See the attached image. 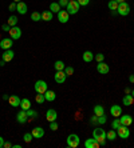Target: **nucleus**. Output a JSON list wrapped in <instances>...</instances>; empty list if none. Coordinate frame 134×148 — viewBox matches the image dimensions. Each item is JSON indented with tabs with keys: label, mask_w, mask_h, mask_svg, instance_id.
I'll return each instance as SVG.
<instances>
[{
	"label": "nucleus",
	"mask_w": 134,
	"mask_h": 148,
	"mask_svg": "<svg viewBox=\"0 0 134 148\" xmlns=\"http://www.w3.org/2000/svg\"><path fill=\"white\" fill-rule=\"evenodd\" d=\"M31 134H32V136H34V139H42L44 136V130L42 127H35L31 131Z\"/></svg>",
	"instance_id": "nucleus-17"
},
{
	"label": "nucleus",
	"mask_w": 134,
	"mask_h": 148,
	"mask_svg": "<svg viewBox=\"0 0 134 148\" xmlns=\"http://www.w3.org/2000/svg\"><path fill=\"white\" fill-rule=\"evenodd\" d=\"M47 90H48V86L44 80H38L35 83V92L36 93H46Z\"/></svg>",
	"instance_id": "nucleus-6"
},
{
	"label": "nucleus",
	"mask_w": 134,
	"mask_h": 148,
	"mask_svg": "<svg viewBox=\"0 0 134 148\" xmlns=\"http://www.w3.org/2000/svg\"><path fill=\"white\" fill-rule=\"evenodd\" d=\"M27 4L24 3V1H19V3H16V11L19 12L20 15H26L27 14Z\"/></svg>",
	"instance_id": "nucleus-19"
},
{
	"label": "nucleus",
	"mask_w": 134,
	"mask_h": 148,
	"mask_svg": "<svg viewBox=\"0 0 134 148\" xmlns=\"http://www.w3.org/2000/svg\"><path fill=\"white\" fill-rule=\"evenodd\" d=\"M56 15H58V21H60L62 24L67 23V21H69V19H70V14L67 12V11H62V10H60Z\"/></svg>",
	"instance_id": "nucleus-10"
},
{
	"label": "nucleus",
	"mask_w": 134,
	"mask_h": 148,
	"mask_svg": "<svg viewBox=\"0 0 134 148\" xmlns=\"http://www.w3.org/2000/svg\"><path fill=\"white\" fill-rule=\"evenodd\" d=\"M12 45H14V39L11 38H4L0 40V48L6 51V49H11L12 48Z\"/></svg>",
	"instance_id": "nucleus-7"
},
{
	"label": "nucleus",
	"mask_w": 134,
	"mask_h": 148,
	"mask_svg": "<svg viewBox=\"0 0 134 148\" xmlns=\"http://www.w3.org/2000/svg\"><path fill=\"white\" fill-rule=\"evenodd\" d=\"M56 117H58V114H56V111L54 110V108H50V110L46 112V119H47L50 123H51V121H55Z\"/></svg>",
	"instance_id": "nucleus-16"
},
{
	"label": "nucleus",
	"mask_w": 134,
	"mask_h": 148,
	"mask_svg": "<svg viewBox=\"0 0 134 148\" xmlns=\"http://www.w3.org/2000/svg\"><path fill=\"white\" fill-rule=\"evenodd\" d=\"M15 3H19V1H22V0H14Z\"/></svg>",
	"instance_id": "nucleus-53"
},
{
	"label": "nucleus",
	"mask_w": 134,
	"mask_h": 148,
	"mask_svg": "<svg viewBox=\"0 0 134 148\" xmlns=\"http://www.w3.org/2000/svg\"><path fill=\"white\" fill-rule=\"evenodd\" d=\"M32 139H34V136H32L31 132H27V134H24V136H23L24 143H31Z\"/></svg>",
	"instance_id": "nucleus-34"
},
{
	"label": "nucleus",
	"mask_w": 134,
	"mask_h": 148,
	"mask_svg": "<svg viewBox=\"0 0 134 148\" xmlns=\"http://www.w3.org/2000/svg\"><path fill=\"white\" fill-rule=\"evenodd\" d=\"M119 121L122 125H126V127H130L133 124V117L130 115H121L119 116Z\"/></svg>",
	"instance_id": "nucleus-12"
},
{
	"label": "nucleus",
	"mask_w": 134,
	"mask_h": 148,
	"mask_svg": "<svg viewBox=\"0 0 134 148\" xmlns=\"http://www.w3.org/2000/svg\"><path fill=\"white\" fill-rule=\"evenodd\" d=\"M4 148H12V144H11L10 141H6L4 143Z\"/></svg>",
	"instance_id": "nucleus-46"
},
{
	"label": "nucleus",
	"mask_w": 134,
	"mask_h": 148,
	"mask_svg": "<svg viewBox=\"0 0 134 148\" xmlns=\"http://www.w3.org/2000/svg\"><path fill=\"white\" fill-rule=\"evenodd\" d=\"M3 99L4 100H8V99H10V96H8V95H3Z\"/></svg>",
	"instance_id": "nucleus-50"
},
{
	"label": "nucleus",
	"mask_w": 134,
	"mask_h": 148,
	"mask_svg": "<svg viewBox=\"0 0 134 148\" xmlns=\"http://www.w3.org/2000/svg\"><path fill=\"white\" fill-rule=\"evenodd\" d=\"M115 131H117L118 138H121V139H129V136H130V130H129L126 125H122V124H121V127L117 128Z\"/></svg>",
	"instance_id": "nucleus-5"
},
{
	"label": "nucleus",
	"mask_w": 134,
	"mask_h": 148,
	"mask_svg": "<svg viewBox=\"0 0 134 148\" xmlns=\"http://www.w3.org/2000/svg\"><path fill=\"white\" fill-rule=\"evenodd\" d=\"M94 59L97 60V63H101L105 60V55L103 53H97V55H94Z\"/></svg>",
	"instance_id": "nucleus-37"
},
{
	"label": "nucleus",
	"mask_w": 134,
	"mask_h": 148,
	"mask_svg": "<svg viewBox=\"0 0 134 148\" xmlns=\"http://www.w3.org/2000/svg\"><path fill=\"white\" fill-rule=\"evenodd\" d=\"M66 77H67V75L65 73V71H56L55 76H54L55 82L59 83V84H63V83L66 82Z\"/></svg>",
	"instance_id": "nucleus-13"
},
{
	"label": "nucleus",
	"mask_w": 134,
	"mask_h": 148,
	"mask_svg": "<svg viewBox=\"0 0 134 148\" xmlns=\"http://www.w3.org/2000/svg\"><path fill=\"white\" fill-rule=\"evenodd\" d=\"M105 123H106V116H105V115L98 117V124H105Z\"/></svg>",
	"instance_id": "nucleus-42"
},
{
	"label": "nucleus",
	"mask_w": 134,
	"mask_h": 148,
	"mask_svg": "<svg viewBox=\"0 0 134 148\" xmlns=\"http://www.w3.org/2000/svg\"><path fill=\"white\" fill-rule=\"evenodd\" d=\"M31 20L32 21H40L42 20V14H39V12H32L31 14Z\"/></svg>",
	"instance_id": "nucleus-33"
},
{
	"label": "nucleus",
	"mask_w": 134,
	"mask_h": 148,
	"mask_svg": "<svg viewBox=\"0 0 134 148\" xmlns=\"http://www.w3.org/2000/svg\"><path fill=\"white\" fill-rule=\"evenodd\" d=\"M60 8H62V7H60V5H59V3H56V1H55V3L50 4V11H51L52 14H58L59 11H60Z\"/></svg>",
	"instance_id": "nucleus-29"
},
{
	"label": "nucleus",
	"mask_w": 134,
	"mask_h": 148,
	"mask_svg": "<svg viewBox=\"0 0 134 148\" xmlns=\"http://www.w3.org/2000/svg\"><path fill=\"white\" fill-rule=\"evenodd\" d=\"M79 8H81V5H79L78 0H70L69 4H67V12L70 15H76Z\"/></svg>",
	"instance_id": "nucleus-4"
},
{
	"label": "nucleus",
	"mask_w": 134,
	"mask_h": 148,
	"mask_svg": "<svg viewBox=\"0 0 134 148\" xmlns=\"http://www.w3.org/2000/svg\"><path fill=\"white\" fill-rule=\"evenodd\" d=\"M27 119H28L27 112H26L24 110H22L20 112H17V115H16V120H17V123H20V124L27 123Z\"/></svg>",
	"instance_id": "nucleus-18"
},
{
	"label": "nucleus",
	"mask_w": 134,
	"mask_h": 148,
	"mask_svg": "<svg viewBox=\"0 0 134 148\" xmlns=\"http://www.w3.org/2000/svg\"><path fill=\"white\" fill-rule=\"evenodd\" d=\"M35 101L38 104H43L46 101V96L44 93H36V96H35Z\"/></svg>",
	"instance_id": "nucleus-30"
},
{
	"label": "nucleus",
	"mask_w": 134,
	"mask_h": 148,
	"mask_svg": "<svg viewBox=\"0 0 134 148\" xmlns=\"http://www.w3.org/2000/svg\"><path fill=\"white\" fill-rule=\"evenodd\" d=\"M20 97L16 96V95H12V96H10V99H8V103L12 106V107H20Z\"/></svg>",
	"instance_id": "nucleus-21"
},
{
	"label": "nucleus",
	"mask_w": 134,
	"mask_h": 148,
	"mask_svg": "<svg viewBox=\"0 0 134 148\" xmlns=\"http://www.w3.org/2000/svg\"><path fill=\"white\" fill-rule=\"evenodd\" d=\"M69 1H70V0H69Z\"/></svg>",
	"instance_id": "nucleus-55"
},
{
	"label": "nucleus",
	"mask_w": 134,
	"mask_h": 148,
	"mask_svg": "<svg viewBox=\"0 0 134 148\" xmlns=\"http://www.w3.org/2000/svg\"><path fill=\"white\" fill-rule=\"evenodd\" d=\"M122 103H124V106H126V107H130V106H133V103H134L133 95H131V93H126V95L124 96Z\"/></svg>",
	"instance_id": "nucleus-20"
},
{
	"label": "nucleus",
	"mask_w": 134,
	"mask_h": 148,
	"mask_svg": "<svg viewBox=\"0 0 134 148\" xmlns=\"http://www.w3.org/2000/svg\"><path fill=\"white\" fill-rule=\"evenodd\" d=\"M52 17H54V14H52L51 11H44V12H42V20L51 21Z\"/></svg>",
	"instance_id": "nucleus-26"
},
{
	"label": "nucleus",
	"mask_w": 134,
	"mask_h": 148,
	"mask_svg": "<svg viewBox=\"0 0 134 148\" xmlns=\"http://www.w3.org/2000/svg\"><path fill=\"white\" fill-rule=\"evenodd\" d=\"M93 138L99 141L101 145L106 144V131L103 128H95L93 131Z\"/></svg>",
	"instance_id": "nucleus-1"
},
{
	"label": "nucleus",
	"mask_w": 134,
	"mask_h": 148,
	"mask_svg": "<svg viewBox=\"0 0 134 148\" xmlns=\"http://www.w3.org/2000/svg\"><path fill=\"white\" fill-rule=\"evenodd\" d=\"M14 56H15V53H14L12 49H6V51L3 52L1 60H4L6 63H8V62H11V60H14Z\"/></svg>",
	"instance_id": "nucleus-15"
},
{
	"label": "nucleus",
	"mask_w": 134,
	"mask_h": 148,
	"mask_svg": "<svg viewBox=\"0 0 134 148\" xmlns=\"http://www.w3.org/2000/svg\"><path fill=\"white\" fill-rule=\"evenodd\" d=\"M117 3H122V1H125V0H115Z\"/></svg>",
	"instance_id": "nucleus-52"
},
{
	"label": "nucleus",
	"mask_w": 134,
	"mask_h": 148,
	"mask_svg": "<svg viewBox=\"0 0 134 148\" xmlns=\"http://www.w3.org/2000/svg\"><path fill=\"white\" fill-rule=\"evenodd\" d=\"M131 95H133V97H134V90H133V91H131Z\"/></svg>",
	"instance_id": "nucleus-54"
},
{
	"label": "nucleus",
	"mask_w": 134,
	"mask_h": 148,
	"mask_svg": "<svg viewBox=\"0 0 134 148\" xmlns=\"http://www.w3.org/2000/svg\"><path fill=\"white\" fill-rule=\"evenodd\" d=\"M4 143H6V140L3 139V136H0V148H4Z\"/></svg>",
	"instance_id": "nucleus-45"
},
{
	"label": "nucleus",
	"mask_w": 134,
	"mask_h": 148,
	"mask_svg": "<svg viewBox=\"0 0 134 148\" xmlns=\"http://www.w3.org/2000/svg\"><path fill=\"white\" fill-rule=\"evenodd\" d=\"M58 128H59V125H58V123H56V120L50 123V130H51V131H56Z\"/></svg>",
	"instance_id": "nucleus-39"
},
{
	"label": "nucleus",
	"mask_w": 134,
	"mask_h": 148,
	"mask_svg": "<svg viewBox=\"0 0 134 148\" xmlns=\"http://www.w3.org/2000/svg\"><path fill=\"white\" fill-rule=\"evenodd\" d=\"M121 127V121H119V117H115L113 120V123H111V128H114V130H117V128Z\"/></svg>",
	"instance_id": "nucleus-36"
},
{
	"label": "nucleus",
	"mask_w": 134,
	"mask_h": 148,
	"mask_svg": "<svg viewBox=\"0 0 134 148\" xmlns=\"http://www.w3.org/2000/svg\"><path fill=\"white\" fill-rule=\"evenodd\" d=\"M65 73L67 76L74 75V68H72V67H66V68H65Z\"/></svg>",
	"instance_id": "nucleus-38"
},
{
	"label": "nucleus",
	"mask_w": 134,
	"mask_h": 148,
	"mask_svg": "<svg viewBox=\"0 0 134 148\" xmlns=\"http://www.w3.org/2000/svg\"><path fill=\"white\" fill-rule=\"evenodd\" d=\"M58 3H59V5H60V7H67V4H69V0H59Z\"/></svg>",
	"instance_id": "nucleus-43"
},
{
	"label": "nucleus",
	"mask_w": 134,
	"mask_h": 148,
	"mask_svg": "<svg viewBox=\"0 0 134 148\" xmlns=\"http://www.w3.org/2000/svg\"><path fill=\"white\" fill-rule=\"evenodd\" d=\"M44 96H46V101H54L56 99V93L51 90H47L44 93Z\"/></svg>",
	"instance_id": "nucleus-23"
},
{
	"label": "nucleus",
	"mask_w": 134,
	"mask_h": 148,
	"mask_svg": "<svg viewBox=\"0 0 134 148\" xmlns=\"http://www.w3.org/2000/svg\"><path fill=\"white\" fill-rule=\"evenodd\" d=\"M78 3H79L81 7H86V5H89L90 0H78Z\"/></svg>",
	"instance_id": "nucleus-40"
},
{
	"label": "nucleus",
	"mask_w": 134,
	"mask_h": 148,
	"mask_svg": "<svg viewBox=\"0 0 134 148\" xmlns=\"http://www.w3.org/2000/svg\"><path fill=\"white\" fill-rule=\"evenodd\" d=\"M8 10L11 11V12H14V11H16V3L15 1H12V3L8 5Z\"/></svg>",
	"instance_id": "nucleus-41"
},
{
	"label": "nucleus",
	"mask_w": 134,
	"mask_h": 148,
	"mask_svg": "<svg viewBox=\"0 0 134 148\" xmlns=\"http://www.w3.org/2000/svg\"><path fill=\"white\" fill-rule=\"evenodd\" d=\"M117 138H118V135H117V131H115V130H110L109 132H106V140L114 141Z\"/></svg>",
	"instance_id": "nucleus-27"
},
{
	"label": "nucleus",
	"mask_w": 134,
	"mask_h": 148,
	"mask_svg": "<svg viewBox=\"0 0 134 148\" xmlns=\"http://www.w3.org/2000/svg\"><path fill=\"white\" fill-rule=\"evenodd\" d=\"M125 93H131V90L130 88H125Z\"/></svg>",
	"instance_id": "nucleus-48"
},
{
	"label": "nucleus",
	"mask_w": 134,
	"mask_h": 148,
	"mask_svg": "<svg viewBox=\"0 0 134 148\" xmlns=\"http://www.w3.org/2000/svg\"><path fill=\"white\" fill-rule=\"evenodd\" d=\"M129 82L134 84V75H130V76H129Z\"/></svg>",
	"instance_id": "nucleus-47"
},
{
	"label": "nucleus",
	"mask_w": 134,
	"mask_h": 148,
	"mask_svg": "<svg viewBox=\"0 0 134 148\" xmlns=\"http://www.w3.org/2000/svg\"><path fill=\"white\" fill-rule=\"evenodd\" d=\"M17 21H19V20H17V16H15V15H11V16L8 17V21H7V23L11 25V27H15V25L17 24Z\"/></svg>",
	"instance_id": "nucleus-31"
},
{
	"label": "nucleus",
	"mask_w": 134,
	"mask_h": 148,
	"mask_svg": "<svg viewBox=\"0 0 134 148\" xmlns=\"http://www.w3.org/2000/svg\"><path fill=\"white\" fill-rule=\"evenodd\" d=\"M117 14L121 15V16H127L130 14V5L126 3V1H122V3L118 4L117 8Z\"/></svg>",
	"instance_id": "nucleus-3"
},
{
	"label": "nucleus",
	"mask_w": 134,
	"mask_h": 148,
	"mask_svg": "<svg viewBox=\"0 0 134 148\" xmlns=\"http://www.w3.org/2000/svg\"><path fill=\"white\" fill-rule=\"evenodd\" d=\"M97 71L99 73H102V75H106V73L110 72V67H109V64H106L105 62H101L97 64Z\"/></svg>",
	"instance_id": "nucleus-9"
},
{
	"label": "nucleus",
	"mask_w": 134,
	"mask_h": 148,
	"mask_svg": "<svg viewBox=\"0 0 134 148\" xmlns=\"http://www.w3.org/2000/svg\"><path fill=\"white\" fill-rule=\"evenodd\" d=\"M26 112H27V116L31 117V119H36V117H38V112H36V111H34V110H31V108H30V110H27Z\"/></svg>",
	"instance_id": "nucleus-35"
},
{
	"label": "nucleus",
	"mask_w": 134,
	"mask_h": 148,
	"mask_svg": "<svg viewBox=\"0 0 134 148\" xmlns=\"http://www.w3.org/2000/svg\"><path fill=\"white\" fill-rule=\"evenodd\" d=\"M110 115L113 117H119L122 115V107L118 106V104H114L110 107Z\"/></svg>",
	"instance_id": "nucleus-11"
},
{
	"label": "nucleus",
	"mask_w": 134,
	"mask_h": 148,
	"mask_svg": "<svg viewBox=\"0 0 134 148\" xmlns=\"http://www.w3.org/2000/svg\"><path fill=\"white\" fill-rule=\"evenodd\" d=\"M82 59L85 63H91L94 60V53L91 51H85L82 55Z\"/></svg>",
	"instance_id": "nucleus-22"
},
{
	"label": "nucleus",
	"mask_w": 134,
	"mask_h": 148,
	"mask_svg": "<svg viewBox=\"0 0 134 148\" xmlns=\"http://www.w3.org/2000/svg\"><path fill=\"white\" fill-rule=\"evenodd\" d=\"M0 66H1V67L6 66V62H4V60H0Z\"/></svg>",
	"instance_id": "nucleus-49"
},
{
	"label": "nucleus",
	"mask_w": 134,
	"mask_h": 148,
	"mask_svg": "<svg viewBox=\"0 0 134 148\" xmlns=\"http://www.w3.org/2000/svg\"><path fill=\"white\" fill-rule=\"evenodd\" d=\"M20 108L24 111H27L31 108V100L30 99H22L20 100Z\"/></svg>",
	"instance_id": "nucleus-24"
},
{
	"label": "nucleus",
	"mask_w": 134,
	"mask_h": 148,
	"mask_svg": "<svg viewBox=\"0 0 134 148\" xmlns=\"http://www.w3.org/2000/svg\"><path fill=\"white\" fill-rule=\"evenodd\" d=\"M10 38L11 39H14V40H17V39H20L22 38V29L17 25H15V27H11L10 29Z\"/></svg>",
	"instance_id": "nucleus-8"
},
{
	"label": "nucleus",
	"mask_w": 134,
	"mask_h": 148,
	"mask_svg": "<svg viewBox=\"0 0 134 148\" xmlns=\"http://www.w3.org/2000/svg\"><path fill=\"white\" fill-rule=\"evenodd\" d=\"M14 148H22V145L20 144H15V145H12Z\"/></svg>",
	"instance_id": "nucleus-51"
},
{
	"label": "nucleus",
	"mask_w": 134,
	"mask_h": 148,
	"mask_svg": "<svg viewBox=\"0 0 134 148\" xmlns=\"http://www.w3.org/2000/svg\"><path fill=\"white\" fill-rule=\"evenodd\" d=\"M1 29H3V31H6V32H10L11 25L8 24V23H7V24H3V25H1Z\"/></svg>",
	"instance_id": "nucleus-44"
},
{
	"label": "nucleus",
	"mask_w": 134,
	"mask_h": 148,
	"mask_svg": "<svg viewBox=\"0 0 134 148\" xmlns=\"http://www.w3.org/2000/svg\"><path fill=\"white\" fill-rule=\"evenodd\" d=\"M54 68H55V71H65L66 64L62 62V60H56L55 64H54Z\"/></svg>",
	"instance_id": "nucleus-28"
},
{
	"label": "nucleus",
	"mask_w": 134,
	"mask_h": 148,
	"mask_svg": "<svg viewBox=\"0 0 134 148\" xmlns=\"http://www.w3.org/2000/svg\"><path fill=\"white\" fill-rule=\"evenodd\" d=\"M81 144V139H79L78 135L75 134H70L67 136V147L70 148H78Z\"/></svg>",
	"instance_id": "nucleus-2"
},
{
	"label": "nucleus",
	"mask_w": 134,
	"mask_h": 148,
	"mask_svg": "<svg viewBox=\"0 0 134 148\" xmlns=\"http://www.w3.org/2000/svg\"><path fill=\"white\" fill-rule=\"evenodd\" d=\"M85 147L86 148H99L101 144H99V141L97 140V139L91 138V139H87V140L85 141Z\"/></svg>",
	"instance_id": "nucleus-14"
},
{
	"label": "nucleus",
	"mask_w": 134,
	"mask_h": 148,
	"mask_svg": "<svg viewBox=\"0 0 134 148\" xmlns=\"http://www.w3.org/2000/svg\"><path fill=\"white\" fill-rule=\"evenodd\" d=\"M93 111H94V115H95V116H98V117L102 116V115H105V108H103L101 104H97Z\"/></svg>",
	"instance_id": "nucleus-25"
},
{
	"label": "nucleus",
	"mask_w": 134,
	"mask_h": 148,
	"mask_svg": "<svg viewBox=\"0 0 134 148\" xmlns=\"http://www.w3.org/2000/svg\"><path fill=\"white\" fill-rule=\"evenodd\" d=\"M118 4H119V3H117L115 0H110V1L107 3V7H109V10H110V11H117Z\"/></svg>",
	"instance_id": "nucleus-32"
}]
</instances>
